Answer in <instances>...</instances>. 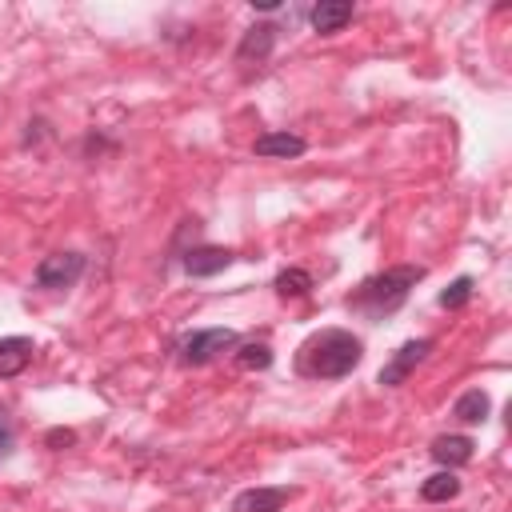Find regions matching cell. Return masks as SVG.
I'll use <instances>...</instances> for the list:
<instances>
[{
    "label": "cell",
    "mask_w": 512,
    "mask_h": 512,
    "mask_svg": "<svg viewBox=\"0 0 512 512\" xmlns=\"http://www.w3.org/2000/svg\"><path fill=\"white\" fill-rule=\"evenodd\" d=\"M364 360V340L348 328H320L296 348V372L304 380H340Z\"/></svg>",
    "instance_id": "1"
},
{
    "label": "cell",
    "mask_w": 512,
    "mask_h": 512,
    "mask_svg": "<svg viewBox=\"0 0 512 512\" xmlns=\"http://www.w3.org/2000/svg\"><path fill=\"white\" fill-rule=\"evenodd\" d=\"M420 280H424V268H420V264L384 268V272L360 280V284L348 292L344 308L356 312V316H364V320H384V316H392L396 308H404V300L412 296V288H416Z\"/></svg>",
    "instance_id": "2"
},
{
    "label": "cell",
    "mask_w": 512,
    "mask_h": 512,
    "mask_svg": "<svg viewBox=\"0 0 512 512\" xmlns=\"http://www.w3.org/2000/svg\"><path fill=\"white\" fill-rule=\"evenodd\" d=\"M236 344H240V336L232 328H196V332L180 336L176 352H180L184 368H200V364H212L220 352H232Z\"/></svg>",
    "instance_id": "3"
},
{
    "label": "cell",
    "mask_w": 512,
    "mask_h": 512,
    "mask_svg": "<svg viewBox=\"0 0 512 512\" xmlns=\"http://www.w3.org/2000/svg\"><path fill=\"white\" fill-rule=\"evenodd\" d=\"M84 256L80 252H52V256H44L40 264H36V272H32V280H36V288H44V292H64V288H72L80 276H84Z\"/></svg>",
    "instance_id": "4"
},
{
    "label": "cell",
    "mask_w": 512,
    "mask_h": 512,
    "mask_svg": "<svg viewBox=\"0 0 512 512\" xmlns=\"http://www.w3.org/2000/svg\"><path fill=\"white\" fill-rule=\"evenodd\" d=\"M432 348H436V340H432V336L404 340V344L392 352V360L380 368V376H376V380H380L384 388H400V384H404V380H408V376L428 360V352H432Z\"/></svg>",
    "instance_id": "5"
},
{
    "label": "cell",
    "mask_w": 512,
    "mask_h": 512,
    "mask_svg": "<svg viewBox=\"0 0 512 512\" xmlns=\"http://www.w3.org/2000/svg\"><path fill=\"white\" fill-rule=\"evenodd\" d=\"M296 492L284 488V484H260V488H244L232 496L228 512H284V504L292 500Z\"/></svg>",
    "instance_id": "6"
},
{
    "label": "cell",
    "mask_w": 512,
    "mask_h": 512,
    "mask_svg": "<svg viewBox=\"0 0 512 512\" xmlns=\"http://www.w3.org/2000/svg\"><path fill=\"white\" fill-rule=\"evenodd\" d=\"M232 260H236V252H232V248H220V244H196V248H188V252H184V272H188V276H196V280H204V276L224 272Z\"/></svg>",
    "instance_id": "7"
},
{
    "label": "cell",
    "mask_w": 512,
    "mask_h": 512,
    "mask_svg": "<svg viewBox=\"0 0 512 512\" xmlns=\"http://www.w3.org/2000/svg\"><path fill=\"white\" fill-rule=\"evenodd\" d=\"M276 48V24H252L236 44V64H264Z\"/></svg>",
    "instance_id": "8"
},
{
    "label": "cell",
    "mask_w": 512,
    "mask_h": 512,
    "mask_svg": "<svg viewBox=\"0 0 512 512\" xmlns=\"http://www.w3.org/2000/svg\"><path fill=\"white\" fill-rule=\"evenodd\" d=\"M432 460L440 464V468H460V464H468L472 456H476V440L472 436H464V432H448V436H436L432 440Z\"/></svg>",
    "instance_id": "9"
},
{
    "label": "cell",
    "mask_w": 512,
    "mask_h": 512,
    "mask_svg": "<svg viewBox=\"0 0 512 512\" xmlns=\"http://www.w3.org/2000/svg\"><path fill=\"white\" fill-rule=\"evenodd\" d=\"M252 152L256 156H268V160H292V156H304L308 152V140L296 136V132H264V136H256Z\"/></svg>",
    "instance_id": "10"
},
{
    "label": "cell",
    "mask_w": 512,
    "mask_h": 512,
    "mask_svg": "<svg viewBox=\"0 0 512 512\" xmlns=\"http://www.w3.org/2000/svg\"><path fill=\"white\" fill-rule=\"evenodd\" d=\"M32 352H36V344L28 336H4L0 340V380L20 376L32 364Z\"/></svg>",
    "instance_id": "11"
},
{
    "label": "cell",
    "mask_w": 512,
    "mask_h": 512,
    "mask_svg": "<svg viewBox=\"0 0 512 512\" xmlns=\"http://www.w3.org/2000/svg\"><path fill=\"white\" fill-rule=\"evenodd\" d=\"M352 4L348 0H320L312 12H308V20H312V28L320 32V36H332V32H340L348 20H352Z\"/></svg>",
    "instance_id": "12"
},
{
    "label": "cell",
    "mask_w": 512,
    "mask_h": 512,
    "mask_svg": "<svg viewBox=\"0 0 512 512\" xmlns=\"http://www.w3.org/2000/svg\"><path fill=\"white\" fill-rule=\"evenodd\" d=\"M488 412H492V400H488L484 388H468V392H460L456 404H452V416H456L460 424H484Z\"/></svg>",
    "instance_id": "13"
},
{
    "label": "cell",
    "mask_w": 512,
    "mask_h": 512,
    "mask_svg": "<svg viewBox=\"0 0 512 512\" xmlns=\"http://www.w3.org/2000/svg\"><path fill=\"white\" fill-rule=\"evenodd\" d=\"M456 496H460V476L452 468H440L420 484V500H428V504H444V500H456Z\"/></svg>",
    "instance_id": "14"
},
{
    "label": "cell",
    "mask_w": 512,
    "mask_h": 512,
    "mask_svg": "<svg viewBox=\"0 0 512 512\" xmlns=\"http://www.w3.org/2000/svg\"><path fill=\"white\" fill-rule=\"evenodd\" d=\"M272 288H276V296L296 300V296H308V292L316 288V280H312V272H308V268H284V272H276Z\"/></svg>",
    "instance_id": "15"
},
{
    "label": "cell",
    "mask_w": 512,
    "mask_h": 512,
    "mask_svg": "<svg viewBox=\"0 0 512 512\" xmlns=\"http://www.w3.org/2000/svg\"><path fill=\"white\" fill-rule=\"evenodd\" d=\"M232 360H236V368H244V372H264V368L272 364V348H268L264 340H248V344H236Z\"/></svg>",
    "instance_id": "16"
},
{
    "label": "cell",
    "mask_w": 512,
    "mask_h": 512,
    "mask_svg": "<svg viewBox=\"0 0 512 512\" xmlns=\"http://www.w3.org/2000/svg\"><path fill=\"white\" fill-rule=\"evenodd\" d=\"M472 288H476V280H472V276H456V280L436 296V304H440V308H448V312H456V308H464V304L472 300Z\"/></svg>",
    "instance_id": "17"
},
{
    "label": "cell",
    "mask_w": 512,
    "mask_h": 512,
    "mask_svg": "<svg viewBox=\"0 0 512 512\" xmlns=\"http://www.w3.org/2000/svg\"><path fill=\"white\" fill-rule=\"evenodd\" d=\"M8 444H12V416L8 408H0V452H8Z\"/></svg>",
    "instance_id": "18"
},
{
    "label": "cell",
    "mask_w": 512,
    "mask_h": 512,
    "mask_svg": "<svg viewBox=\"0 0 512 512\" xmlns=\"http://www.w3.org/2000/svg\"><path fill=\"white\" fill-rule=\"evenodd\" d=\"M72 440H76V436H72L68 428H52V432H48V444H72Z\"/></svg>",
    "instance_id": "19"
},
{
    "label": "cell",
    "mask_w": 512,
    "mask_h": 512,
    "mask_svg": "<svg viewBox=\"0 0 512 512\" xmlns=\"http://www.w3.org/2000/svg\"><path fill=\"white\" fill-rule=\"evenodd\" d=\"M252 8H260V12H276L280 0H252Z\"/></svg>",
    "instance_id": "20"
}]
</instances>
